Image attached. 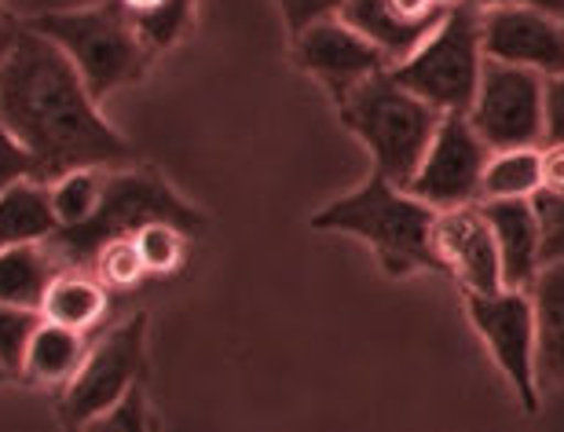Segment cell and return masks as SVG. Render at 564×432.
Returning a JSON list of instances; mask_svg holds the SVG:
<instances>
[{"label": "cell", "instance_id": "37", "mask_svg": "<svg viewBox=\"0 0 564 432\" xmlns=\"http://www.w3.org/2000/svg\"><path fill=\"white\" fill-rule=\"evenodd\" d=\"M4 381H11V374H8L4 367H0V385H4Z\"/></svg>", "mask_w": 564, "mask_h": 432}, {"label": "cell", "instance_id": "7", "mask_svg": "<svg viewBox=\"0 0 564 432\" xmlns=\"http://www.w3.org/2000/svg\"><path fill=\"white\" fill-rule=\"evenodd\" d=\"M147 370V315H132L88 348L82 370L63 385L59 418L66 429L96 425Z\"/></svg>", "mask_w": 564, "mask_h": 432}, {"label": "cell", "instance_id": "18", "mask_svg": "<svg viewBox=\"0 0 564 432\" xmlns=\"http://www.w3.org/2000/svg\"><path fill=\"white\" fill-rule=\"evenodd\" d=\"M107 309H110V290L93 268H63L52 279L48 293H44L41 315L88 334V330L107 320Z\"/></svg>", "mask_w": 564, "mask_h": 432}, {"label": "cell", "instance_id": "29", "mask_svg": "<svg viewBox=\"0 0 564 432\" xmlns=\"http://www.w3.org/2000/svg\"><path fill=\"white\" fill-rule=\"evenodd\" d=\"M96 425H110V429H147L151 425V418H147V400H143V385H132V389L121 396V400L110 407V411L99 418Z\"/></svg>", "mask_w": 564, "mask_h": 432}, {"label": "cell", "instance_id": "6", "mask_svg": "<svg viewBox=\"0 0 564 432\" xmlns=\"http://www.w3.org/2000/svg\"><path fill=\"white\" fill-rule=\"evenodd\" d=\"M389 71L403 88H411L440 114H469L484 71L480 8L473 0L447 8L440 26Z\"/></svg>", "mask_w": 564, "mask_h": 432}, {"label": "cell", "instance_id": "20", "mask_svg": "<svg viewBox=\"0 0 564 432\" xmlns=\"http://www.w3.org/2000/svg\"><path fill=\"white\" fill-rule=\"evenodd\" d=\"M55 231H59V220L52 209V187L44 180H19L0 195V249L48 242Z\"/></svg>", "mask_w": 564, "mask_h": 432}, {"label": "cell", "instance_id": "4", "mask_svg": "<svg viewBox=\"0 0 564 432\" xmlns=\"http://www.w3.org/2000/svg\"><path fill=\"white\" fill-rule=\"evenodd\" d=\"M151 220L176 224L187 235L206 227V216L187 206L154 169H129V173L107 169L104 198H99L96 213L77 227H59L44 246L63 268H93L99 246L121 235H137Z\"/></svg>", "mask_w": 564, "mask_h": 432}, {"label": "cell", "instance_id": "28", "mask_svg": "<svg viewBox=\"0 0 564 432\" xmlns=\"http://www.w3.org/2000/svg\"><path fill=\"white\" fill-rule=\"evenodd\" d=\"M30 176H37V162H33V154L22 147L19 136L0 121V195H4L11 184L30 180Z\"/></svg>", "mask_w": 564, "mask_h": 432}, {"label": "cell", "instance_id": "23", "mask_svg": "<svg viewBox=\"0 0 564 432\" xmlns=\"http://www.w3.org/2000/svg\"><path fill=\"white\" fill-rule=\"evenodd\" d=\"M195 8L198 0H162L154 11H143V15H132V30H137V37L143 41V48L158 55L165 48H173V44L184 37L187 26L195 22Z\"/></svg>", "mask_w": 564, "mask_h": 432}, {"label": "cell", "instance_id": "11", "mask_svg": "<svg viewBox=\"0 0 564 432\" xmlns=\"http://www.w3.org/2000/svg\"><path fill=\"white\" fill-rule=\"evenodd\" d=\"M293 52H297L301 71L312 74L326 88L334 107L375 74L392 66L375 41H367L356 26H348L337 15L319 19L301 33H293Z\"/></svg>", "mask_w": 564, "mask_h": 432}, {"label": "cell", "instance_id": "21", "mask_svg": "<svg viewBox=\"0 0 564 432\" xmlns=\"http://www.w3.org/2000/svg\"><path fill=\"white\" fill-rule=\"evenodd\" d=\"M543 187V165L535 147H513V151H491L484 169L480 202L488 198H532Z\"/></svg>", "mask_w": 564, "mask_h": 432}, {"label": "cell", "instance_id": "27", "mask_svg": "<svg viewBox=\"0 0 564 432\" xmlns=\"http://www.w3.org/2000/svg\"><path fill=\"white\" fill-rule=\"evenodd\" d=\"M532 206L539 216V231H543V264L564 260V191H543L532 195Z\"/></svg>", "mask_w": 564, "mask_h": 432}, {"label": "cell", "instance_id": "2", "mask_svg": "<svg viewBox=\"0 0 564 432\" xmlns=\"http://www.w3.org/2000/svg\"><path fill=\"white\" fill-rule=\"evenodd\" d=\"M436 209L414 198L408 187L392 184L381 173H370L345 198H334L312 216L315 231H341L375 249L386 276L403 279L414 271H440V260L429 242Z\"/></svg>", "mask_w": 564, "mask_h": 432}, {"label": "cell", "instance_id": "26", "mask_svg": "<svg viewBox=\"0 0 564 432\" xmlns=\"http://www.w3.org/2000/svg\"><path fill=\"white\" fill-rule=\"evenodd\" d=\"M37 323H41V312L0 304V367H4L11 378H19L22 352H26V341Z\"/></svg>", "mask_w": 564, "mask_h": 432}, {"label": "cell", "instance_id": "14", "mask_svg": "<svg viewBox=\"0 0 564 432\" xmlns=\"http://www.w3.org/2000/svg\"><path fill=\"white\" fill-rule=\"evenodd\" d=\"M444 15L447 8L436 0H345L337 11V19H345L367 41H375L389 63L408 60Z\"/></svg>", "mask_w": 564, "mask_h": 432}, {"label": "cell", "instance_id": "34", "mask_svg": "<svg viewBox=\"0 0 564 432\" xmlns=\"http://www.w3.org/2000/svg\"><path fill=\"white\" fill-rule=\"evenodd\" d=\"M19 26H22V22H15L4 8H0V60L8 55V48H11V41H15Z\"/></svg>", "mask_w": 564, "mask_h": 432}, {"label": "cell", "instance_id": "35", "mask_svg": "<svg viewBox=\"0 0 564 432\" xmlns=\"http://www.w3.org/2000/svg\"><path fill=\"white\" fill-rule=\"evenodd\" d=\"M121 8H126V15L132 19V15H143V11H154L162 0H118Z\"/></svg>", "mask_w": 564, "mask_h": 432}, {"label": "cell", "instance_id": "16", "mask_svg": "<svg viewBox=\"0 0 564 432\" xmlns=\"http://www.w3.org/2000/svg\"><path fill=\"white\" fill-rule=\"evenodd\" d=\"M535 309V370L539 389L564 385V260H550L528 287Z\"/></svg>", "mask_w": 564, "mask_h": 432}, {"label": "cell", "instance_id": "22", "mask_svg": "<svg viewBox=\"0 0 564 432\" xmlns=\"http://www.w3.org/2000/svg\"><path fill=\"white\" fill-rule=\"evenodd\" d=\"M107 169H70V173L52 180V209L59 227H77L96 213L104 198Z\"/></svg>", "mask_w": 564, "mask_h": 432}, {"label": "cell", "instance_id": "25", "mask_svg": "<svg viewBox=\"0 0 564 432\" xmlns=\"http://www.w3.org/2000/svg\"><path fill=\"white\" fill-rule=\"evenodd\" d=\"M93 271L107 282V290H132L147 279V268L140 260L137 242H132V235L110 238V242L99 246L93 257Z\"/></svg>", "mask_w": 564, "mask_h": 432}, {"label": "cell", "instance_id": "17", "mask_svg": "<svg viewBox=\"0 0 564 432\" xmlns=\"http://www.w3.org/2000/svg\"><path fill=\"white\" fill-rule=\"evenodd\" d=\"M85 356H88V341L82 330H70L41 315V323L33 326V334L26 341V352H22L19 378L63 389V385L82 370Z\"/></svg>", "mask_w": 564, "mask_h": 432}, {"label": "cell", "instance_id": "15", "mask_svg": "<svg viewBox=\"0 0 564 432\" xmlns=\"http://www.w3.org/2000/svg\"><path fill=\"white\" fill-rule=\"evenodd\" d=\"M491 224L495 249H499L502 287L528 290L543 268V231L532 198H488L480 202Z\"/></svg>", "mask_w": 564, "mask_h": 432}, {"label": "cell", "instance_id": "13", "mask_svg": "<svg viewBox=\"0 0 564 432\" xmlns=\"http://www.w3.org/2000/svg\"><path fill=\"white\" fill-rule=\"evenodd\" d=\"M429 242H433L440 271L455 279L462 287V293L502 290L499 249H495L491 224H488V216H484L480 202L436 209Z\"/></svg>", "mask_w": 564, "mask_h": 432}, {"label": "cell", "instance_id": "24", "mask_svg": "<svg viewBox=\"0 0 564 432\" xmlns=\"http://www.w3.org/2000/svg\"><path fill=\"white\" fill-rule=\"evenodd\" d=\"M132 242L140 249V260L147 268V276H173L187 257V231H180L176 224L151 220L143 224Z\"/></svg>", "mask_w": 564, "mask_h": 432}, {"label": "cell", "instance_id": "3", "mask_svg": "<svg viewBox=\"0 0 564 432\" xmlns=\"http://www.w3.org/2000/svg\"><path fill=\"white\" fill-rule=\"evenodd\" d=\"M337 114H341L345 129L375 158V173L400 187L414 176L440 129V118H444L411 88H403L392 71H381L356 93H348L337 104Z\"/></svg>", "mask_w": 564, "mask_h": 432}, {"label": "cell", "instance_id": "36", "mask_svg": "<svg viewBox=\"0 0 564 432\" xmlns=\"http://www.w3.org/2000/svg\"><path fill=\"white\" fill-rule=\"evenodd\" d=\"M436 4H444V8H455V4H462V0H436Z\"/></svg>", "mask_w": 564, "mask_h": 432}, {"label": "cell", "instance_id": "12", "mask_svg": "<svg viewBox=\"0 0 564 432\" xmlns=\"http://www.w3.org/2000/svg\"><path fill=\"white\" fill-rule=\"evenodd\" d=\"M484 55L535 74H564V19L539 8L495 4L480 8Z\"/></svg>", "mask_w": 564, "mask_h": 432}, {"label": "cell", "instance_id": "19", "mask_svg": "<svg viewBox=\"0 0 564 432\" xmlns=\"http://www.w3.org/2000/svg\"><path fill=\"white\" fill-rule=\"evenodd\" d=\"M63 264L52 257L44 242H22L0 249V304H15V309L41 312L44 293L52 279L59 276Z\"/></svg>", "mask_w": 564, "mask_h": 432}, {"label": "cell", "instance_id": "30", "mask_svg": "<svg viewBox=\"0 0 564 432\" xmlns=\"http://www.w3.org/2000/svg\"><path fill=\"white\" fill-rule=\"evenodd\" d=\"M543 140L564 143V74L543 77Z\"/></svg>", "mask_w": 564, "mask_h": 432}, {"label": "cell", "instance_id": "32", "mask_svg": "<svg viewBox=\"0 0 564 432\" xmlns=\"http://www.w3.org/2000/svg\"><path fill=\"white\" fill-rule=\"evenodd\" d=\"M543 165V191H564V143H546L539 151Z\"/></svg>", "mask_w": 564, "mask_h": 432}, {"label": "cell", "instance_id": "9", "mask_svg": "<svg viewBox=\"0 0 564 432\" xmlns=\"http://www.w3.org/2000/svg\"><path fill=\"white\" fill-rule=\"evenodd\" d=\"M466 309L517 400L524 403L528 414H535L543 389H539L535 370V309L528 290L502 287L495 293H466Z\"/></svg>", "mask_w": 564, "mask_h": 432}, {"label": "cell", "instance_id": "10", "mask_svg": "<svg viewBox=\"0 0 564 432\" xmlns=\"http://www.w3.org/2000/svg\"><path fill=\"white\" fill-rule=\"evenodd\" d=\"M488 158L491 147L480 140L466 114H444L425 158L403 187L433 209L469 206V202H480Z\"/></svg>", "mask_w": 564, "mask_h": 432}, {"label": "cell", "instance_id": "8", "mask_svg": "<svg viewBox=\"0 0 564 432\" xmlns=\"http://www.w3.org/2000/svg\"><path fill=\"white\" fill-rule=\"evenodd\" d=\"M466 118L491 151L539 147L543 143V74L484 55L480 85Z\"/></svg>", "mask_w": 564, "mask_h": 432}, {"label": "cell", "instance_id": "5", "mask_svg": "<svg viewBox=\"0 0 564 432\" xmlns=\"http://www.w3.org/2000/svg\"><path fill=\"white\" fill-rule=\"evenodd\" d=\"M22 22L44 33L52 44H59L96 104L137 85L147 74V63H151V52L143 48L118 0L70 11H41V15H30Z\"/></svg>", "mask_w": 564, "mask_h": 432}, {"label": "cell", "instance_id": "1", "mask_svg": "<svg viewBox=\"0 0 564 432\" xmlns=\"http://www.w3.org/2000/svg\"><path fill=\"white\" fill-rule=\"evenodd\" d=\"M0 121L33 154L44 184L70 169H121L137 162L132 143L99 114L59 44L26 22L0 60Z\"/></svg>", "mask_w": 564, "mask_h": 432}, {"label": "cell", "instance_id": "33", "mask_svg": "<svg viewBox=\"0 0 564 432\" xmlns=\"http://www.w3.org/2000/svg\"><path fill=\"white\" fill-rule=\"evenodd\" d=\"M477 8H495V4H521V8H539V11H550V15H561L564 19V0H473Z\"/></svg>", "mask_w": 564, "mask_h": 432}, {"label": "cell", "instance_id": "31", "mask_svg": "<svg viewBox=\"0 0 564 432\" xmlns=\"http://www.w3.org/2000/svg\"><path fill=\"white\" fill-rule=\"evenodd\" d=\"M345 0H279L282 15H286L290 30L301 33L304 26H312V22L319 19H334L337 11H341Z\"/></svg>", "mask_w": 564, "mask_h": 432}]
</instances>
